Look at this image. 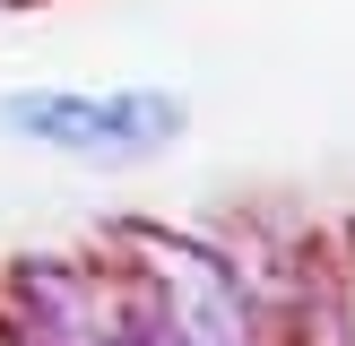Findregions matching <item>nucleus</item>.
<instances>
[{"instance_id":"1","label":"nucleus","mask_w":355,"mask_h":346,"mask_svg":"<svg viewBox=\"0 0 355 346\" xmlns=\"http://www.w3.org/2000/svg\"><path fill=\"white\" fill-rule=\"evenodd\" d=\"M0 121L44 138V147H69V156H139L182 130V104L156 95V86H121V95L44 86V95H0Z\"/></svg>"}]
</instances>
